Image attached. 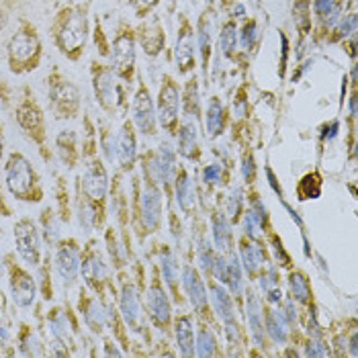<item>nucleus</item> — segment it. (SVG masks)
Masks as SVG:
<instances>
[{
	"mask_svg": "<svg viewBox=\"0 0 358 358\" xmlns=\"http://www.w3.org/2000/svg\"><path fill=\"white\" fill-rule=\"evenodd\" d=\"M52 37L62 54L72 62H78L83 57L88 39L86 6L80 4L62 6L52 23Z\"/></svg>",
	"mask_w": 358,
	"mask_h": 358,
	"instance_id": "f257e3e1",
	"label": "nucleus"
},
{
	"mask_svg": "<svg viewBox=\"0 0 358 358\" xmlns=\"http://www.w3.org/2000/svg\"><path fill=\"white\" fill-rule=\"evenodd\" d=\"M4 182L6 189L17 201L39 203L43 199V189L35 168L21 152H10L4 162Z\"/></svg>",
	"mask_w": 358,
	"mask_h": 358,
	"instance_id": "f03ea898",
	"label": "nucleus"
},
{
	"mask_svg": "<svg viewBox=\"0 0 358 358\" xmlns=\"http://www.w3.org/2000/svg\"><path fill=\"white\" fill-rule=\"evenodd\" d=\"M43 55V45L37 35V29L27 21H21V27L10 37L6 45V57H8V68L15 74H27L39 68Z\"/></svg>",
	"mask_w": 358,
	"mask_h": 358,
	"instance_id": "7ed1b4c3",
	"label": "nucleus"
},
{
	"mask_svg": "<svg viewBox=\"0 0 358 358\" xmlns=\"http://www.w3.org/2000/svg\"><path fill=\"white\" fill-rule=\"evenodd\" d=\"M78 189H80L84 201L94 209L99 225H103V221H105V199H107V191H109V176H107V170L99 158L88 160V164L84 166Z\"/></svg>",
	"mask_w": 358,
	"mask_h": 358,
	"instance_id": "20e7f679",
	"label": "nucleus"
},
{
	"mask_svg": "<svg viewBox=\"0 0 358 358\" xmlns=\"http://www.w3.org/2000/svg\"><path fill=\"white\" fill-rule=\"evenodd\" d=\"M15 115H17V123L25 131V136L39 145V152L43 154V158H50V154L45 150V136H48L45 134V117H43L41 107L37 105L33 92L29 90V86L23 88V96L17 103Z\"/></svg>",
	"mask_w": 358,
	"mask_h": 358,
	"instance_id": "39448f33",
	"label": "nucleus"
},
{
	"mask_svg": "<svg viewBox=\"0 0 358 358\" xmlns=\"http://www.w3.org/2000/svg\"><path fill=\"white\" fill-rule=\"evenodd\" d=\"M48 94L50 105L59 119H76L80 113V92L76 84H72L66 76L54 70L48 76Z\"/></svg>",
	"mask_w": 358,
	"mask_h": 358,
	"instance_id": "423d86ee",
	"label": "nucleus"
},
{
	"mask_svg": "<svg viewBox=\"0 0 358 358\" xmlns=\"http://www.w3.org/2000/svg\"><path fill=\"white\" fill-rule=\"evenodd\" d=\"M110 70L117 78L123 83H131L134 72H136V33L134 29L123 27L113 39V45L109 50Z\"/></svg>",
	"mask_w": 358,
	"mask_h": 358,
	"instance_id": "0eeeda50",
	"label": "nucleus"
},
{
	"mask_svg": "<svg viewBox=\"0 0 358 358\" xmlns=\"http://www.w3.org/2000/svg\"><path fill=\"white\" fill-rule=\"evenodd\" d=\"M92 88H94V96L96 103L107 110V113H117L119 107L125 101L123 88L117 80V76L113 74L109 66L101 64V62H92Z\"/></svg>",
	"mask_w": 358,
	"mask_h": 358,
	"instance_id": "6e6552de",
	"label": "nucleus"
},
{
	"mask_svg": "<svg viewBox=\"0 0 358 358\" xmlns=\"http://www.w3.org/2000/svg\"><path fill=\"white\" fill-rule=\"evenodd\" d=\"M80 273H83L86 287L94 291V295L103 297L105 287L109 285V268L105 262V256L101 254L99 244L92 240L86 244V248L80 250Z\"/></svg>",
	"mask_w": 358,
	"mask_h": 358,
	"instance_id": "1a4fd4ad",
	"label": "nucleus"
},
{
	"mask_svg": "<svg viewBox=\"0 0 358 358\" xmlns=\"http://www.w3.org/2000/svg\"><path fill=\"white\" fill-rule=\"evenodd\" d=\"M13 236H15V246L21 260L27 262L29 266H39L43 252H41V236H39L37 225L27 217H23L15 223Z\"/></svg>",
	"mask_w": 358,
	"mask_h": 358,
	"instance_id": "9d476101",
	"label": "nucleus"
},
{
	"mask_svg": "<svg viewBox=\"0 0 358 358\" xmlns=\"http://www.w3.org/2000/svg\"><path fill=\"white\" fill-rule=\"evenodd\" d=\"M55 271L64 285L76 282L80 275V246L74 238L55 244Z\"/></svg>",
	"mask_w": 358,
	"mask_h": 358,
	"instance_id": "9b49d317",
	"label": "nucleus"
},
{
	"mask_svg": "<svg viewBox=\"0 0 358 358\" xmlns=\"http://www.w3.org/2000/svg\"><path fill=\"white\" fill-rule=\"evenodd\" d=\"M8 276H10V297L17 307L27 309L35 303L37 297V282L23 266L17 262H8Z\"/></svg>",
	"mask_w": 358,
	"mask_h": 358,
	"instance_id": "f8f14e48",
	"label": "nucleus"
},
{
	"mask_svg": "<svg viewBox=\"0 0 358 358\" xmlns=\"http://www.w3.org/2000/svg\"><path fill=\"white\" fill-rule=\"evenodd\" d=\"M178 110H180L178 86L170 76H164L162 86H160V94H158V117L166 129H174V125L178 121Z\"/></svg>",
	"mask_w": 358,
	"mask_h": 358,
	"instance_id": "ddd939ff",
	"label": "nucleus"
},
{
	"mask_svg": "<svg viewBox=\"0 0 358 358\" xmlns=\"http://www.w3.org/2000/svg\"><path fill=\"white\" fill-rule=\"evenodd\" d=\"M134 121L141 134L145 136L156 134V113H154V103L150 99L145 84H139L138 92L134 96Z\"/></svg>",
	"mask_w": 358,
	"mask_h": 358,
	"instance_id": "4468645a",
	"label": "nucleus"
},
{
	"mask_svg": "<svg viewBox=\"0 0 358 358\" xmlns=\"http://www.w3.org/2000/svg\"><path fill=\"white\" fill-rule=\"evenodd\" d=\"M78 307L86 328H90L92 334H103L107 328V307L101 301V297H90L86 291H80Z\"/></svg>",
	"mask_w": 358,
	"mask_h": 358,
	"instance_id": "2eb2a0df",
	"label": "nucleus"
},
{
	"mask_svg": "<svg viewBox=\"0 0 358 358\" xmlns=\"http://www.w3.org/2000/svg\"><path fill=\"white\" fill-rule=\"evenodd\" d=\"M174 57H176V66L180 70V74L191 72L194 66V43H193V29L191 23L185 19L182 15V25L178 29V39H176V50H174Z\"/></svg>",
	"mask_w": 358,
	"mask_h": 358,
	"instance_id": "dca6fc26",
	"label": "nucleus"
},
{
	"mask_svg": "<svg viewBox=\"0 0 358 358\" xmlns=\"http://www.w3.org/2000/svg\"><path fill=\"white\" fill-rule=\"evenodd\" d=\"M48 328L54 342H59L68 348L74 346V328L68 317V313L62 307H54L48 315Z\"/></svg>",
	"mask_w": 358,
	"mask_h": 358,
	"instance_id": "f3484780",
	"label": "nucleus"
},
{
	"mask_svg": "<svg viewBox=\"0 0 358 358\" xmlns=\"http://www.w3.org/2000/svg\"><path fill=\"white\" fill-rule=\"evenodd\" d=\"M139 43H141L145 55H152L154 57V55H158L162 52V48H164L166 43V35L158 17H154L152 23L139 27Z\"/></svg>",
	"mask_w": 358,
	"mask_h": 358,
	"instance_id": "a211bd4d",
	"label": "nucleus"
},
{
	"mask_svg": "<svg viewBox=\"0 0 358 358\" xmlns=\"http://www.w3.org/2000/svg\"><path fill=\"white\" fill-rule=\"evenodd\" d=\"M119 307H121V317L125 320V324L134 330H139V322H141V309H139V299L136 289L129 282H123V291L119 297Z\"/></svg>",
	"mask_w": 358,
	"mask_h": 358,
	"instance_id": "6ab92c4d",
	"label": "nucleus"
},
{
	"mask_svg": "<svg viewBox=\"0 0 358 358\" xmlns=\"http://www.w3.org/2000/svg\"><path fill=\"white\" fill-rule=\"evenodd\" d=\"M117 160L123 170H129L136 162V136L131 129V123L125 121L121 131L117 134Z\"/></svg>",
	"mask_w": 358,
	"mask_h": 358,
	"instance_id": "aec40b11",
	"label": "nucleus"
},
{
	"mask_svg": "<svg viewBox=\"0 0 358 358\" xmlns=\"http://www.w3.org/2000/svg\"><path fill=\"white\" fill-rule=\"evenodd\" d=\"M148 309H150V315L156 320V324L166 326L170 322V303H168L164 289L158 282H154L152 289L148 291Z\"/></svg>",
	"mask_w": 358,
	"mask_h": 358,
	"instance_id": "412c9836",
	"label": "nucleus"
},
{
	"mask_svg": "<svg viewBox=\"0 0 358 358\" xmlns=\"http://www.w3.org/2000/svg\"><path fill=\"white\" fill-rule=\"evenodd\" d=\"M141 217L148 231H154L160 223V193L154 187H145L141 196Z\"/></svg>",
	"mask_w": 358,
	"mask_h": 358,
	"instance_id": "4be33fe9",
	"label": "nucleus"
},
{
	"mask_svg": "<svg viewBox=\"0 0 358 358\" xmlns=\"http://www.w3.org/2000/svg\"><path fill=\"white\" fill-rule=\"evenodd\" d=\"M55 145H57V154H59V160L64 162L66 168H74L78 164V158H80V152L76 148V134L72 129H64L59 131V136L55 138Z\"/></svg>",
	"mask_w": 358,
	"mask_h": 358,
	"instance_id": "5701e85b",
	"label": "nucleus"
},
{
	"mask_svg": "<svg viewBox=\"0 0 358 358\" xmlns=\"http://www.w3.org/2000/svg\"><path fill=\"white\" fill-rule=\"evenodd\" d=\"M182 285L187 289V295L191 297V303L194 307H205V301H207V295H205V285L201 280L199 273L194 271L193 266H185L182 271Z\"/></svg>",
	"mask_w": 358,
	"mask_h": 358,
	"instance_id": "b1692460",
	"label": "nucleus"
},
{
	"mask_svg": "<svg viewBox=\"0 0 358 358\" xmlns=\"http://www.w3.org/2000/svg\"><path fill=\"white\" fill-rule=\"evenodd\" d=\"M152 172L156 176V180L160 182H168L174 174V154L170 150L168 143H162L160 154L152 160Z\"/></svg>",
	"mask_w": 358,
	"mask_h": 358,
	"instance_id": "393cba45",
	"label": "nucleus"
},
{
	"mask_svg": "<svg viewBox=\"0 0 358 358\" xmlns=\"http://www.w3.org/2000/svg\"><path fill=\"white\" fill-rule=\"evenodd\" d=\"M19 348H21L23 357H41V355H45L43 344L39 342L37 334L33 331V328H29L27 324H23L21 331H19Z\"/></svg>",
	"mask_w": 358,
	"mask_h": 358,
	"instance_id": "a878e982",
	"label": "nucleus"
},
{
	"mask_svg": "<svg viewBox=\"0 0 358 358\" xmlns=\"http://www.w3.org/2000/svg\"><path fill=\"white\" fill-rule=\"evenodd\" d=\"M176 342H178V348L185 357H193L194 355V336H193V326H191V320L189 317H178L176 320Z\"/></svg>",
	"mask_w": 358,
	"mask_h": 358,
	"instance_id": "bb28decb",
	"label": "nucleus"
},
{
	"mask_svg": "<svg viewBox=\"0 0 358 358\" xmlns=\"http://www.w3.org/2000/svg\"><path fill=\"white\" fill-rule=\"evenodd\" d=\"M211 295H213V305H215L221 320L225 324H234V305H231V299H229L227 291L221 285L213 282L211 285Z\"/></svg>",
	"mask_w": 358,
	"mask_h": 358,
	"instance_id": "cd10ccee",
	"label": "nucleus"
},
{
	"mask_svg": "<svg viewBox=\"0 0 358 358\" xmlns=\"http://www.w3.org/2000/svg\"><path fill=\"white\" fill-rule=\"evenodd\" d=\"M246 313H248L250 328L254 334V340L256 344L262 346V340H264V328H262V311H260V303L258 299L250 293L248 295V305H246Z\"/></svg>",
	"mask_w": 358,
	"mask_h": 358,
	"instance_id": "c85d7f7f",
	"label": "nucleus"
},
{
	"mask_svg": "<svg viewBox=\"0 0 358 358\" xmlns=\"http://www.w3.org/2000/svg\"><path fill=\"white\" fill-rule=\"evenodd\" d=\"M176 196H178V205H180V209H185L187 213L191 211L194 207V201H196V196H194V189H193V182L189 180V174L182 170L180 174H178V182H176Z\"/></svg>",
	"mask_w": 358,
	"mask_h": 358,
	"instance_id": "c756f323",
	"label": "nucleus"
},
{
	"mask_svg": "<svg viewBox=\"0 0 358 358\" xmlns=\"http://www.w3.org/2000/svg\"><path fill=\"white\" fill-rule=\"evenodd\" d=\"M266 331H268V336L278 342V344H285V340H287V317H285V313L282 311H271L268 313V317H266Z\"/></svg>",
	"mask_w": 358,
	"mask_h": 358,
	"instance_id": "7c9ffc66",
	"label": "nucleus"
},
{
	"mask_svg": "<svg viewBox=\"0 0 358 358\" xmlns=\"http://www.w3.org/2000/svg\"><path fill=\"white\" fill-rule=\"evenodd\" d=\"M223 119H225V115H223V107H221L220 99L213 96L209 101V107H207V131H209L211 138H217L221 134Z\"/></svg>",
	"mask_w": 358,
	"mask_h": 358,
	"instance_id": "2f4dec72",
	"label": "nucleus"
},
{
	"mask_svg": "<svg viewBox=\"0 0 358 358\" xmlns=\"http://www.w3.org/2000/svg\"><path fill=\"white\" fill-rule=\"evenodd\" d=\"M178 148L182 156H193L196 150V125L189 119L182 127H180V136H178Z\"/></svg>",
	"mask_w": 358,
	"mask_h": 358,
	"instance_id": "473e14b6",
	"label": "nucleus"
},
{
	"mask_svg": "<svg viewBox=\"0 0 358 358\" xmlns=\"http://www.w3.org/2000/svg\"><path fill=\"white\" fill-rule=\"evenodd\" d=\"M213 240L221 252H229L231 248V229L223 215H217L213 221Z\"/></svg>",
	"mask_w": 358,
	"mask_h": 358,
	"instance_id": "72a5a7b5",
	"label": "nucleus"
},
{
	"mask_svg": "<svg viewBox=\"0 0 358 358\" xmlns=\"http://www.w3.org/2000/svg\"><path fill=\"white\" fill-rule=\"evenodd\" d=\"M199 50L203 55V68H207L209 55H211V21H209V15H203V19L199 23Z\"/></svg>",
	"mask_w": 358,
	"mask_h": 358,
	"instance_id": "f704fd0d",
	"label": "nucleus"
},
{
	"mask_svg": "<svg viewBox=\"0 0 358 358\" xmlns=\"http://www.w3.org/2000/svg\"><path fill=\"white\" fill-rule=\"evenodd\" d=\"M41 223H43V238L50 246H55L57 240H59V223L55 220L54 211L52 209H45L41 213Z\"/></svg>",
	"mask_w": 358,
	"mask_h": 358,
	"instance_id": "c9c22d12",
	"label": "nucleus"
},
{
	"mask_svg": "<svg viewBox=\"0 0 358 358\" xmlns=\"http://www.w3.org/2000/svg\"><path fill=\"white\" fill-rule=\"evenodd\" d=\"M242 262H244L248 273H256L262 266V252H260V248L256 244L244 242L242 244Z\"/></svg>",
	"mask_w": 358,
	"mask_h": 358,
	"instance_id": "e433bc0d",
	"label": "nucleus"
},
{
	"mask_svg": "<svg viewBox=\"0 0 358 358\" xmlns=\"http://www.w3.org/2000/svg\"><path fill=\"white\" fill-rule=\"evenodd\" d=\"M196 355L199 357H213L215 355V336L209 330H199L196 336Z\"/></svg>",
	"mask_w": 358,
	"mask_h": 358,
	"instance_id": "4c0bfd02",
	"label": "nucleus"
},
{
	"mask_svg": "<svg viewBox=\"0 0 358 358\" xmlns=\"http://www.w3.org/2000/svg\"><path fill=\"white\" fill-rule=\"evenodd\" d=\"M289 285H291V293H293V297L297 299V301H301L305 303L307 299H309V282H307V278L301 273H293L291 278H289Z\"/></svg>",
	"mask_w": 358,
	"mask_h": 358,
	"instance_id": "58836bf2",
	"label": "nucleus"
},
{
	"mask_svg": "<svg viewBox=\"0 0 358 358\" xmlns=\"http://www.w3.org/2000/svg\"><path fill=\"white\" fill-rule=\"evenodd\" d=\"M227 285L231 287L234 293H240L242 289V268L236 256H229L227 260Z\"/></svg>",
	"mask_w": 358,
	"mask_h": 358,
	"instance_id": "ea45409f",
	"label": "nucleus"
},
{
	"mask_svg": "<svg viewBox=\"0 0 358 358\" xmlns=\"http://www.w3.org/2000/svg\"><path fill=\"white\" fill-rule=\"evenodd\" d=\"M236 43H238V33H236V25L234 23H227L223 27L221 33V48H223V54L231 55L236 50Z\"/></svg>",
	"mask_w": 358,
	"mask_h": 358,
	"instance_id": "a19ab883",
	"label": "nucleus"
},
{
	"mask_svg": "<svg viewBox=\"0 0 358 358\" xmlns=\"http://www.w3.org/2000/svg\"><path fill=\"white\" fill-rule=\"evenodd\" d=\"M357 33V15L350 13L348 17H344L340 21V25L336 27V39H346V37H352Z\"/></svg>",
	"mask_w": 358,
	"mask_h": 358,
	"instance_id": "79ce46f5",
	"label": "nucleus"
},
{
	"mask_svg": "<svg viewBox=\"0 0 358 358\" xmlns=\"http://www.w3.org/2000/svg\"><path fill=\"white\" fill-rule=\"evenodd\" d=\"M162 273H164V278L168 285L176 282V262H174V256L168 250L162 252Z\"/></svg>",
	"mask_w": 358,
	"mask_h": 358,
	"instance_id": "37998d69",
	"label": "nucleus"
},
{
	"mask_svg": "<svg viewBox=\"0 0 358 358\" xmlns=\"http://www.w3.org/2000/svg\"><path fill=\"white\" fill-rule=\"evenodd\" d=\"M256 39H258L256 23H254V21H248V23L244 25V29H242V33H240V43H242L244 50H252L254 43H256Z\"/></svg>",
	"mask_w": 358,
	"mask_h": 358,
	"instance_id": "c03bdc74",
	"label": "nucleus"
},
{
	"mask_svg": "<svg viewBox=\"0 0 358 358\" xmlns=\"http://www.w3.org/2000/svg\"><path fill=\"white\" fill-rule=\"evenodd\" d=\"M101 145H103V152H105L107 160H109V162H115V158H117V139H115V136L110 134L109 129L103 131Z\"/></svg>",
	"mask_w": 358,
	"mask_h": 358,
	"instance_id": "a18cd8bd",
	"label": "nucleus"
},
{
	"mask_svg": "<svg viewBox=\"0 0 358 358\" xmlns=\"http://www.w3.org/2000/svg\"><path fill=\"white\" fill-rule=\"evenodd\" d=\"M295 17H297V25L301 31H307L309 25H311V19H309V4H307V0H301L299 2V6H295Z\"/></svg>",
	"mask_w": 358,
	"mask_h": 358,
	"instance_id": "49530a36",
	"label": "nucleus"
},
{
	"mask_svg": "<svg viewBox=\"0 0 358 358\" xmlns=\"http://www.w3.org/2000/svg\"><path fill=\"white\" fill-rule=\"evenodd\" d=\"M313 8H315L317 17L326 19L330 13H334L336 8H340V0H315L313 2Z\"/></svg>",
	"mask_w": 358,
	"mask_h": 358,
	"instance_id": "de8ad7c7",
	"label": "nucleus"
},
{
	"mask_svg": "<svg viewBox=\"0 0 358 358\" xmlns=\"http://www.w3.org/2000/svg\"><path fill=\"white\" fill-rule=\"evenodd\" d=\"M258 227H260V220L256 217L254 211H248V213L244 215V234L254 240V238H258Z\"/></svg>",
	"mask_w": 358,
	"mask_h": 358,
	"instance_id": "09e8293b",
	"label": "nucleus"
},
{
	"mask_svg": "<svg viewBox=\"0 0 358 358\" xmlns=\"http://www.w3.org/2000/svg\"><path fill=\"white\" fill-rule=\"evenodd\" d=\"M221 174H223L221 164H209L203 170V180H205L207 185H217L221 180Z\"/></svg>",
	"mask_w": 358,
	"mask_h": 358,
	"instance_id": "8fccbe9b",
	"label": "nucleus"
},
{
	"mask_svg": "<svg viewBox=\"0 0 358 358\" xmlns=\"http://www.w3.org/2000/svg\"><path fill=\"white\" fill-rule=\"evenodd\" d=\"M240 205H242V191L240 189H234L231 194H229V201H227V213H229V217H236L238 215Z\"/></svg>",
	"mask_w": 358,
	"mask_h": 358,
	"instance_id": "3c124183",
	"label": "nucleus"
},
{
	"mask_svg": "<svg viewBox=\"0 0 358 358\" xmlns=\"http://www.w3.org/2000/svg\"><path fill=\"white\" fill-rule=\"evenodd\" d=\"M131 4H134L136 15H138L139 19H143V17L158 4V0H131Z\"/></svg>",
	"mask_w": 358,
	"mask_h": 358,
	"instance_id": "603ef678",
	"label": "nucleus"
},
{
	"mask_svg": "<svg viewBox=\"0 0 358 358\" xmlns=\"http://www.w3.org/2000/svg\"><path fill=\"white\" fill-rule=\"evenodd\" d=\"M260 287L268 293V291H273L278 287V278H276V271L275 268H268L264 275L260 276Z\"/></svg>",
	"mask_w": 358,
	"mask_h": 358,
	"instance_id": "864d4df0",
	"label": "nucleus"
},
{
	"mask_svg": "<svg viewBox=\"0 0 358 358\" xmlns=\"http://www.w3.org/2000/svg\"><path fill=\"white\" fill-rule=\"evenodd\" d=\"M199 258H201V264L211 273V266H213V250L209 248V244H201V248H199Z\"/></svg>",
	"mask_w": 358,
	"mask_h": 358,
	"instance_id": "5fc2aeb1",
	"label": "nucleus"
},
{
	"mask_svg": "<svg viewBox=\"0 0 358 358\" xmlns=\"http://www.w3.org/2000/svg\"><path fill=\"white\" fill-rule=\"evenodd\" d=\"M305 355H307V357H328V350L322 348V344H320L317 340H311V342L307 344Z\"/></svg>",
	"mask_w": 358,
	"mask_h": 358,
	"instance_id": "6e6d98bb",
	"label": "nucleus"
},
{
	"mask_svg": "<svg viewBox=\"0 0 358 358\" xmlns=\"http://www.w3.org/2000/svg\"><path fill=\"white\" fill-rule=\"evenodd\" d=\"M8 342H10V330H8L6 322L0 317V350H2V348H6V346H8Z\"/></svg>",
	"mask_w": 358,
	"mask_h": 358,
	"instance_id": "4d7b16f0",
	"label": "nucleus"
},
{
	"mask_svg": "<svg viewBox=\"0 0 358 358\" xmlns=\"http://www.w3.org/2000/svg\"><path fill=\"white\" fill-rule=\"evenodd\" d=\"M2 152H4V139H2V127H0V160H2ZM0 211H2V215H10V213H8V207L4 205L2 191H0Z\"/></svg>",
	"mask_w": 358,
	"mask_h": 358,
	"instance_id": "13d9d810",
	"label": "nucleus"
},
{
	"mask_svg": "<svg viewBox=\"0 0 358 358\" xmlns=\"http://www.w3.org/2000/svg\"><path fill=\"white\" fill-rule=\"evenodd\" d=\"M242 170H244V178H246V180H252V178H254V162H252V158H246V160H244V168H242Z\"/></svg>",
	"mask_w": 358,
	"mask_h": 358,
	"instance_id": "bf43d9fd",
	"label": "nucleus"
},
{
	"mask_svg": "<svg viewBox=\"0 0 358 358\" xmlns=\"http://www.w3.org/2000/svg\"><path fill=\"white\" fill-rule=\"evenodd\" d=\"M234 13H236V17H238V19H244V15H246V8L238 4V6L234 8Z\"/></svg>",
	"mask_w": 358,
	"mask_h": 358,
	"instance_id": "052dcab7",
	"label": "nucleus"
},
{
	"mask_svg": "<svg viewBox=\"0 0 358 358\" xmlns=\"http://www.w3.org/2000/svg\"><path fill=\"white\" fill-rule=\"evenodd\" d=\"M4 25H6V13H4V10L0 8V31L4 29Z\"/></svg>",
	"mask_w": 358,
	"mask_h": 358,
	"instance_id": "680f3d73",
	"label": "nucleus"
}]
</instances>
